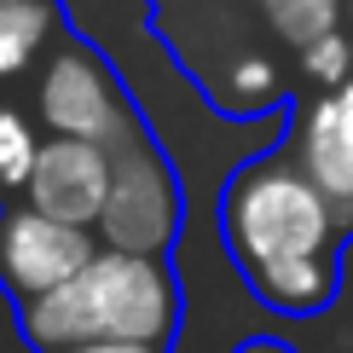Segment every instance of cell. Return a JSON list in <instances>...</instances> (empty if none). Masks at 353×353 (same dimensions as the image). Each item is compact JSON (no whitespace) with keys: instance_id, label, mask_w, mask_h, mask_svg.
<instances>
[{"instance_id":"obj_1","label":"cell","mask_w":353,"mask_h":353,"mask_svg":"<svg viewBox=\"0 0 353 353\" xmlns=\"http://www.w3.org/2000/svg\"><path fill=\"white\" fill-rule=\"evenodd\" d=\"M214 226L226 255L238 261L243 290L284 319L325 313L342 290V226L301 163L278 145L238 163L220 185Z\"/></svg>"},{"instance_id":"obj_2","label":"cell","mask_w":353,"mask_h":353,"mask_svg":"<svg viewBox=\"0 0 353 353\" xmlns=\"http://www.w3.org/2000/svg\"><path fill=\"white\" fill-rule=\"evenodd\" d=\"M180 278L163 255L105 249L70 278L58 296L18 313V330L35 353H70L93 342H163L180 330Z\"/></svg>"},{"instance_id":"obj_3","label":"cell","mask_w":353,"mask_h":353,"mask_svg":"<svg viewBox=\"0 0 353 353\" xmlns=\"http://www.w3.org/2000/svg\"><path fill=\"white\" fill-rule=\"evenodd\" d=\"M35 122L47 128V139H87V145H116L139 139L145 134V116L128 99L122 76L93 41L81 35H58L52 52L41 58V76H35Z\"/></svg>"},{"instance_id":"obj_4","label":"cell","mask_w":353,"mask_h":353,"mask_svg":"<svg viewBox=\"0 0 353 353\" xmlns=\"http://www.w3.org/2000/svg\"><path fill=\"white\" fill-rule=\"evenodd\" d=\"M110 163H116V180H110L105 220H99V243L168 261L174 238H180V220H185V191H180V174H174L168 151L145 128L139 139L116 145Z\"/></svg>"},{"instance_id":"obj_5","label":"cell","mask_w":353,"mask_h":353,"mask_svg":"<svg viewBox=\"0 0 353 353\" xmlns=\"http://www.w3.org/2000/svg\"><path fill=\"white\" fill-rule=\"evenodd\" d=\"M93 255H99V232H76L64 220H47L29 203L0 209V290L12 296L18 313L58 296Z\"/></svg>"},{"instance_id":"obj_6","label":"cell","mask_w":353,"mask_h":353,"mask_svg":"<svg viewBox=\"0 0 353 353\" xmlns=\"http://www.w3.org/2000/svg\"><path fill=\"white\" fill-rule=\"evenodd\" d=\"M284 151L296 157L301 174L319 185V197L330 203L342 238H353V81L301 99Z\"/></svg>"},{"instance_id":"obj_7","label":"cell","mask_w":353,"mask_h":353,"mask_svg":"<svg viewBox=\"0 0 353 353\" xmlns=\"http://www.w3.org/2000/svg\"><path fill=\"white\" fill-rule=\"evenodd\" d=\"M110 180H116V163L105 145H87V139H41V157L29 168V185L23 197L35 214L47 220H64L76 232H99L105 220V203H110Z\"/></svg>"},{"instance_id":"obj_8","label":"cell","mask_w":353,"mask_h":353,"mask_svg":"<svg viewBox=\"0 0 353 353\" xmlns=\"http://www.w3.org/2000/svg\"><path fill=\"white\" fill-rule=\"evenodd\" d=\"M58 35H64L58 0H0V87L35 70Z\"/></svg>"},{"instance_id":"obj_9","label":"cell","mask_w":353,"mask_h":353,"mask_svg":"<svg viewBox=\"0 0 353 353\" xmlns=\"http://www.w3.org/2000/svg\"><path fill=\"white\" fill-rule=\"evenodd\" d=\"M249 6L272 29V41H284L290 52H307L347 29V0H249Z\"/></svg>"},{"instance_id":"obj_10","label":"cell","mask_w":353,"mask_h":353,"mask_svg":"<svg viewBox=\"0 0 353 353\" xmlns=\"http://www.w3.org/2000/svg\"><path fill=\"white\" fill-rule=\"evenodd\" d=\"M35 157H41V128L29 122L6 93H0V209L23 197Z\"/></svg>"},{"instance_id":"obj_11","label":"cell","mask_w":353,"mask_h":353,"mask_svg":"<svg viewBox=\"0 0 353 353\" xmlns=\"http://www.w3.org/2000/svg\"><path fill=\"white\" fill-rule=\"evenodd\" d=\"M296 76H301V99L353 81V29H342V35H330V41H319V47L296 52Z\"/></svg>"},{"instance_id":"obj_12","label":"cell","mask_w":353,"mask_h":353,"mask_svg":"<svg viewBox=\"0 0 353 353\" xmlns=\"http://www.w3.org/2000/svg\"><path fill=\"white\" fill-rule=\"evenodd\" d=\"M70 353H168L163 342H93V347H70Z\"/></svg>"},{"instance_id":"obj_13","label":"cell","mask_w":353,"mask_h":353,"mask_svg":"<svg viewBox=\"0 0 353 353\" xmlns=\"http://www.w3.org/2000/svg\"><path fill=\"white\" fill-rule=\"evenodd\" d=\"M232 353H296V347H290V342H278V336H243V342L232 347Z\"/></svg>"},{"instance_id":"obj_14","label":"cell","mask_w":353,"mask_h":353,"mask_svg":"<svg viewBox=\"0 0 353 353\" xmlns=\"http://www.w3.org/2000/svg\"><path fill=\"white\" fill-rule=\"evenodd\" d=\"M347 29H353V0H347Z\"/></svg>"}]
</instances>
